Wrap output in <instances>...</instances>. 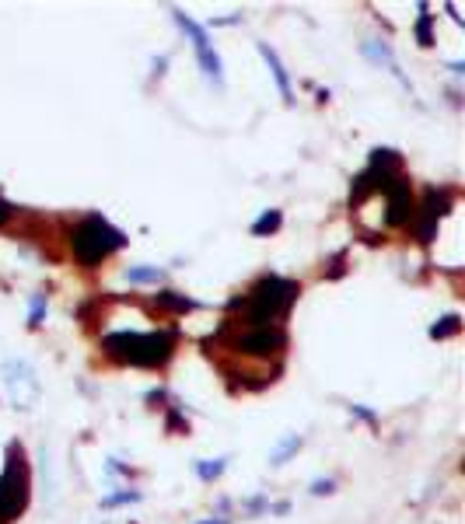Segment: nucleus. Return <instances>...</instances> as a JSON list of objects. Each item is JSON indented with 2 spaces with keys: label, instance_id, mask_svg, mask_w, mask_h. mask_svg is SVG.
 I'll list each match as a JSON object with an SVG mask.
<instances>
[{
  "label": "nucleus",
  "instance_id": "obj_1",
  "mask_svg": "<svg viewBox=\"0 0 465 524\" xmlns=\"http://www.w3.org/2000/svg\"><path fill=\"white\" fill-rule=\"evenodd\" d=\"M102 350L119 363L161 367L175 350V336L171 332H112L102 339Z\"/></svg>",
  "mask_w": 465,
  "mask_h": 524
},
{
  "label": "nucleus",
  "instance_id": "obj_2",
  "mask_svg": "<svg viewBox=\"0 0 465 524\" xmlns=\"http://www.w3.org/2000/svg\"><path fill=\"white\" fill-rule=\"evenodd\" d=\"M294 297H297V283L280 280V277H262L249 290V297H245V322L255 325V328H273L277 319L287 315Z\"/></svg>",
  "mask_w": 465,
  "mask_h": 524
},
{
  "label": "nucleus",
  "instance_id": "obj_3",
  "mask_svg": "<svg viewBox=\"0 0 465 524\" xmlns=\"http://www.w3.org/2000/svg\"><path fill=\"white\" fill-rule=\"evenodd\" d=\"M127 245V235L116 231L112 224H105L102 217H87L81 220L74 231H70V248L74 255L85 262V266H95L102 259H109L112 252H119Z\"/></svg>",
  "mask_w": 465,
  "mask_h": 524
},
{
  "label": "nucleus",
  "instance_id": "obj_4",
  "mask_svg": "<svg viewBox=\"0 0 465 524\" xmlns=\"http://www.w3.org/2000/svg\"><path fill=\"white\" fill-rule=\"evenodd\" d=\"M28 503V469L21 461V447H11L7 469L0 476V524L21 514Z\"/></svg>",
  "mask_w": 465,
  "mask_h": 524
},
{
  "label": "nucleus",
  "instance_id": "obj_5",
  "mask_svg": "<svg viewBox=\"0 0 465 524\" xmlns=\"http://www.w3.org/2000/svg\"><path fill=\"white\" fill-rule=\"evenodd\" d=\"M0 378H4L7 399H11L14 409H25V412L36 409L43 385H39V374H36L32 363L21 360V357H11V360H4V367H0Z\"/></svg>",
  "mask_w": 465,
  "mask_h": 524
},
{
  "label": "nucleus",
  "instance_id": "obj_6",
  "mask_svg": "<svg viewBox=\"0 0 465 524\" xmlns=\"http://www.w3.org/2000/svg\"><path fill=\"white\" fill-rule=\"evenodd\" d=\"M284 346H287V336L280 328H252L235 339V350L249 357H269V353H280Z\"/></svg>",
  "mask_w": 465,
  "mask_h": 524
},
{
  "label": "nucleus",
  "instance_id": "obj_7",
  "mask_svg": "<svg viewBox=\"0 0 465 524\" xmlns=\"http://www.w3.org/2000/svg\"><path fill=\"white\" fill-rule=\"evenodd\" d=\"M448 206H451V196L441 189H430L427 193V200H423V224H420V242H434V224L448 213Z\"/></svg>",
  "mask_w": 465,
  "mask_h": 524
},
{
  "label": "nucleus",
  "instance_id": "obj_8",
  "mask_svg": "<svg viewBox=\"0 0 465 524\" xmlns=\"http://www.w3.org/2000/svg\"><path fill=\"white\" fill-rule=\"evenodd\" d=\"M259 56L266 60V67H269L273 81H277V87H280V95H284V102L291 105V102H294V87H291V77H287V70H284V63H280L277 49H269L266 42H259Z\"/></svg>",
  "mask_w": 465,
  "mask_h": 524
},
{
  "label": "nucleus",
  "instance_id": "obj_9",
  "mask_svg": "<svg viewBox=\"0 0 465 524\" xmlns=\"http://www.w3.org/2000/svg\"><path fill=\"white\" fill-rule=\"evenodd\" d=\"M171 14H175L178 28H182L189 39L196 42V49H210V36H207V28H203V25H196V21H193V18H186L182 11H171Z\"/></svg>",
  "mask_w": 465,
  "mask_h": 524
},
{
  "label": "nucleus",
  "instance_id": "obj_10",
  "mask_svg": "<svg viewBox=\"0 0 465 524\" xmlns=\"http://www.w3.org/2000/svg\"><path fill=\"white\" fill-rule=\"evenodd\" d=\"M360 49H364V56H368V60H375V63H385V67H388L392 74H399V67H395V56H392V49H388L385 42H364Z\"/></svg>",
  "mask_w": 465,
  "mask_h": 524
},
{
  "label": "nucleus",
  "instance_id": "obj_11",
  "mask_svg": "<svg viewBox=\"0 0 465 524\" xmlns=\"http://www.w3.org/2000/svg\"><path fill=\"white\" fill-rule=\"evenodd\" d=\"M297 447H301V437H297V434H287L284 441H280L277 447H273V451H269V465H284V461H287V458L294 454Z\"/></svg>",
  "mask_w": 465,
  "mask_h": 524
},
{
  "label": "nucleus",
  "instance_id": "obj_12",
  "mask_svg": "<svg viewBox=\"0 0 465 524\" xmlns=\"http://www.w3.org/2000/svg\"><path fill=\"white\" fill-rule=\"evenodd\" d=\"M196 56H200V67H203V74L210 77V81H224V74H220V56L213 53V49H196Z\"/></svg>",
  "mask_w": 465,
  "mask_h": 524
},
{
  "label": "nucleus",
  "instance_id": "obj_13",
  "mask_svg": "<svg viewBox=\"0 0 465 524\" xmlns=\"http://www.w3.org/2000/svg\"><path fill=\"white\" fill-rule=\"evenodd\" d=\"M154 301H158L161 308H169V311H189V308H196L186 294H175V290H161Z\"/></svg>",
  "mask_w": 465,
  "mask_h": 524
},
{
  "label": "nucleus",
  "instance_id": "obj_14",
  "mask_svg": "<svg viewBox=\"0 0 465 524\" xmlns=\"http://www.w3.org/2000/svg\"><path fill=\"white\" fill-rule=\"evenodd\" d=\"M280 220H284V217H280V210H266V213H262V217H259V220L252 224V235H255V238H262V235H273V231L280 228Z\"/></svg>",
  "mask_w": 465,
  "mask_h": 524
},
{
  "label": "nucleus",
  "instance_id": "obj_15",
  "mask_svg": "<svg viewBox=\"0 0 465 524\" xmlns=\"http://www.w3.org/2000/svg\"><path fill=\"white\" fill-rule=\"evenodd\" d=\"M161 277H165V273H161L158 266H129V269H127V280L129 283H158Z\"/></svg>",
  "mask_w": 465,
  "mask_h": 524
},
{
  "label": "nucleus",
  "instance_id": "obj_16",
  "mask_svg": "<svg viewBox=\"0 0 465 524\" xmlns=\"http://www.w3.org/2000/svg\"><path fill=\"white\" fill-rule=\"evenodd\" d=\"M459 315H444V319H441V322L437 325H430V336H434V339H444V336H455V332H459Z\"/></svg>",
  "mask_w": 465,
  "mask_h": 524
},
{
  "label": "nucleus",
  "instance_id": "obj_17",
  "mask_svg": "<svg viewBox=\"0 0 465 524\" xmlns=\"http://www.w3.org/2000/svg\"><path fill=\"white\" fill-rule=\"evenodd\" d=\"M196 472H200V479H203V483H210V479H217V476L224 472V458H213V461H196Z\"/></svg>",
  "mask_w": 465,
  "mask_h": 524
},
{
  "label": "nucleus",
  "instance_id": "obj_18",
  "mask_svg": "<svg viewBox=\"0 0 465 524\" xmlns=\"http://www.w3.org/2000/svg\"><path fill=\"white\" fill-rule=\"evenodd\" d=\"M417 39H420V46H434V36H430V14H427V7H420V21H417Z\"/></svg>",
  "mask_w": 465,
  "mask_h": 524
},
{
  "label": "nucleus",
  "instance_id": "obj_19",
  "mask_svg": "<svg viewBox=\"0 0 465 524\" xmlns=\"http://www.w3.org/2000/svg\"><path fill=\"white\" fill-rule=\"evenodd\" d=\"M133 500H140V493H133V489H127V493L105 496V500H102V507H119V503H133Z\"/></svg>",
  "mask_w": 465,
  "mask_h": 524
},
{
  "label": "nucleus",
  "instance_id": "obj_20",
  "mask_svg": "<svg viewBox=\"0 0 465 524\" xmlns=\"http://www.w3.org/2000/svg\"><path fill=\"white\" fill-rule=\"evenodd\" d=\"M43 315H46V297L43 294H36V297H32V315H28V322L43 325Z\"/></svg>",
  "mask_w": 465,
  "mask_h": 524
},
{
  "label": "nucleus",
  "instance_id": "obj_21",
  "mask_svg": "<svg viewBox=\"0 0 465 524\" xmlns=\"http://www.w3.org/2000/svg\"><path fill=\"white\" fill-rule=\"evenodd\" d=\"M311 493H315V496H322V493H333V479H319V483H311Z\"/></svg>",
  "mask_w": 465,
  "mask_h": 524
},
{
  "label": "nucleus",
  "instance_id": "obj_22",
  "mask_svg": "<svg viewBox=\"0 0 465 524\" xmlns=\"http://www.w3.org/2000/svg\"><path fill=\"white\" fill-rule=\"evenodd\" d=\"M7 220H11V206H7V203L0 200V228H4Z\"/></svg>",
  "mask_w": 465,
  "mask_h": 524
},
{
  "label": "nucleus",
  "instance_id": "obj_23",
  "mask_svg": "<svg viewBox=\"0 0 465 524\" xmlns=\"http://www.w3.org/2000/svg\"><path fill=\"white\" fill-rule=\"evenodd\" d=\"M203 524H228V521H203Z\"/></svg>",
  "mask_w": 465,
  "mask_h": 524
}]
</instances>
